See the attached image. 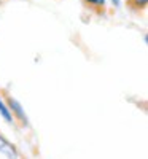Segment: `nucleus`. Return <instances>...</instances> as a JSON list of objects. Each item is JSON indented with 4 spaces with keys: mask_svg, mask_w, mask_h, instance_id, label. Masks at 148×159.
I'll return each instance as SVG.
<instances>
[{
    "mask_svg": "<svg viewBox=\"0 0 148 159\" xmlns=\"http://www.w3.org/2000/svg\"><path fill=\"white\" fill-rule=\"evenodd\" d=\"M0 116H2L7 123H13V116H11V113H10V110L7 107V103L3 102L2 97H0Z\"/></svg>",
    "mask_w": 148,
    "mask_h": 159,
    "instance_id": "nucleus-5",
    "label": "nucleus"
},
{
    "mask_svg": "<svg viewBox=\"0 0 148 159\" xmlns=\"http://www.w3.org/2000/svg\"><path fill=\"white\" fill-rule=\"evenodd\" d=\"M5 103H7V107H8L11 116H15L18 121L21 123V126H27V124H29L27 115L24 113V110H22V107H21V103H19L16 99H13V97L7 96V102H5Z\"/></svg>",
    "mask_w": 148,
    "mask_h": 159,
    "instance_id": "nucleus-1",
    "label": "nucleus"
},
{
    "mask_svg": "<svg viewBox=\"0 0 148 159\" xmlns=\"http://www.w3.org/2000/svg\"><path fill=\"white\" fill-rule=\"evenodd\" d=\"M81 3L97 16L105 15V10H107V2L105 0H81Z\"/></svg>",
    "mask_w": 148,
    "mask_h": 159,
    "instance_id": "nucleus-2",
    "label": "nucleus"
},
{
    "mask_svg": "<svg viewBox=\"0 0 148 159\" xmlns=\"http://www.w3.org/2000/svg\"><path fill=\"white\" fill-rule=\"evenodd\" d=\"M146 5H148V0H127V7L136 13L143 11L146 8Z\"/></svg>",
    "mask_w": 148,
    "mask_h": 159,
    "instance_id": "nucleus-4",
    "label": "nucleus"
},
{
    "mask_svg": "<svg viewBox=\"0 0 148 159\" xmlns=\"http://www.w3.org/2000/svg\"><path fill=\"white\" fill-rule=\"evenodd\" d=\"M0 154H5L8 157H18L19 156L18 150L13 147L3 135H0Z\"/></svg>",
    "mask_w": 148,
    "mask_h": 159,
    "instance_id": "nucleus-3",
    "label": "nucleus"
},
{
    "mask_svg": "<svg viewBox=\"0 0 148 159\" xmlns=\"http://www.w3.org/2000/svg\"><path fill=\"white\" fill-rule=\"evenodd\" d=\"M112 2H113V3H115V5H116V7H118V5H119V0H112Z\"/></svg>",
    "mask_w": 148,
    "mask_h": 159,
    "instance_id": "nucleus-6",
    "label": "nucleus"
}]
</instances>
